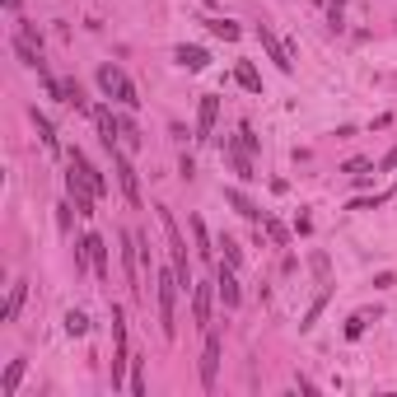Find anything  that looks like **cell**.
<instances>
[{
    "instance_id": "obj_15",
    "label": "cell",
    "mask_w": 397,
    "mask_h": 397,
    "mask_svg": "<svg viewBox=\"0 0 397 397\" xmlns=\"http://www.w3.org/2000/svg\"><path fill=\"white\" fill-rule=\"evenodd\" d=\"M33 127H38V136H42V145H47V150H61V140H56V131H52V122H47V112H38V107H33Z\"/></svg>"
},
{
    "instance_id": "obj_18",
    "label": "cell",
    "mask_w": 397,
    "mask_h": 397,
    "mask_svg": "<svg viewBox=\"0 0 397 397\" xmlns=\"http://www.w3.org/2000/svg\"><path fill=\"white\" fill-rule=\"evenodd\" d=\"M192 238H196V253H201V257H215L211 234H206V225H201V220H192Z\"/></svg>"
},
{
    "instance_id": "obj_23",
    "label": "cell",
    "mask_w": 397,
    "mask_h": 397,
    "mask_svg": "<svg viewBox=\"0 0 397 397\" xmlns=\"http://www.w3.org/2000/svg\"><path fill=\"white\" fill-rule=\"evenodd\" d=\"M225 262H229V266L243 262V253H238V243H234V238H225Z\"/></svg>"
},
{
    "instance_id": "obj_19",
    "label": "cell",
    "mask_w": 397,
    "mask_h": 397,
    "mask_svg": "<svg viewBox=\"0 0 397 397\" xmlns=\"http://www.w3.org/2000/svg\"><path fill=\"white\" fill-rule=\"evenodd\" d=\"M206 28H211L215 38H225V42H234V38H238V24H229V19H211Z\"/></svg>"
},
{
    "instance_id": "obj_4",
    "label": "cell",
    "mask_w": 397,
    "mask_h": 397,
    "mask_svg": "<svg viewBox=\"0 0 397 397\" xmlns=\"http://www.w3.org/2000/svg\"><path fill=\"white\" fill-rule=\"evenodd\" d=\"M112 337H117V360H112V388L122 383V365L131 360L127 355V313L122 309H112Z\"/></svg>"
},
{
    "instance_id": "obj_26",
    "label": "cell",
    "mask_w": 397,
    "mask_h": 397,
    "mask_svg": "<svg viewBox=\"0 0 397 397\" xmlns=\"http://www.w3.org/2000/svg\"><path fill=\"white\" fill-rule=\"evenodd\" d=\"M238 136H243V140H238V145H243V150H248V155H253V150H257V136H253V127H243V131H238Z\"/></svg>"
},
{
    "instance_id": "obj_27",
    "label": "cell",
    "mask_w": 397,
    "mask_h": 397,
    "mask_svg": "<svg viewBox=\"0 0 397 397\" xmlns=\"http://www.w3.org/2000/svg\"><path fill=\"white\" fill-rule=\"evenodd\" d=\"M393 168H397V145L388 150V155H383V173H393Z\"/></svg>"
},
{
    "instance_id": "obj_14",
    "label": "cell",
    "mask_w": 397,
    "mask_h": 397,
    "mask_svg": "<svg viewBox=\"0 0 397 397\" xmlns=\"http://www.w3.org/2000/svg\"><path fill=\"white\" fill-rule=\"evenodd\" d=\"M178 66H187V71H206V66H211V56L201 52V47H178Z\"/></svg>"
},
{
    "instance_id": "obj_1",
    "label": "cell",
    "mask_w": 397,
    "mask_h": 397,
    "mask_svg": "<svg viewBox=\"0 0 397 397\" xmlns=\"http://www.w3.org/2000/svg\"><path fill=\"white\" fill-rule=\"evenodd\" d=\"M99 84H103V94H112L117 103L140 107V94H136V84L127 79V71H122V66H99Z\"/></svg>"
},
{
    "instance_id": "obj_16",
    "label": "cell",
    "mask_w": 397,
    "mask_h": 397,
    "mask_svg": "<svg viewBox=\"0 0 397 397\" xmlns=\"http://www.w3.org/2000/svg\"><path fill=\"white\" fill-rule=\"evenodd\" d=\"M19 379H24V360H10V370H5V383H0V397H14Z\"/></svg>"
},
{
    "instance_id": "obj_28",
    "label": "cell",
    "mask_w": 397,
    "mask_h": 397,
    "mask_svg": "<svg viewBox=\"0 0 397 397\" xmlns=\"http://www.w3.org/2000/svg\"><path fill=\"white\" fill-rule=\"evenodd\" d=\"M342 5H346V0H327V10H332V19H337V24H342Z\"/></svg>"
},
{
    "instance_id": "obj_2",
    "label": "cell",
    "mask_w": 397,
    "mask_h": 397,
    "mask_svg": "<svg viewBox=\"0 0 397 397\" xmlns=\"http://www.w3.org/2000/svg\"><path fill=\"white\" fill-rule=\"evenodd\" d=\"M183 290V281H178V271H164L159 276V327H164V337H173V299Z\"/></svg>"
},
{
    "instance_id": "obj_17",
    "label": "cell",
    "mask_w": 397,
    "mask_h": 397,
    "mask_svg": "<svg viewBox=\"0 0 397 397\" xmlns=\"http://www.w3.org/2000/svg\"><path fill=\"white\" fill-rule=\"evenodd\" d=\"M225 196H229V206H234L238 215H248V220H262V211H257V206H253V201H248V196H243V192H234V187H229V192H225Z\"/></svg>"
},
{
    "instance_id": "obj_25",
    "label": "cell",
    "mask_w": 397,
    "mask_h": 397,
    "mask_svg": "<svg viewBox=\"0 0 397 397\" xmlns=\"http://www.w3.org/2000/svg\"><path fill=\"white\" fill-rule=\"evenodd\" d=\"M262 225H266V234H271V243H285V229H281L276 220H266V215H262Z\"/></svg>"
},
{
    "instance_id": "obj_13",
    "label": "cell",
    "mask_w": 397,
    "mask_h": 397,
    "mask_svg": "<svg viewBox=\"0 0 397 397\" xmlns=\"http://www.w3.org/2000/svg\"><path fill=\"white\" fill-rule=\"evenodd\" d=\"M24 294H28V285L19 281V285L10 290V299H5V309H0V322H14V318H19V309H24Z\"/></svg>"
},
{
    "instance_id": "obj_20",
    "label": "cell",
    "mask_w": 397,
    "mask_h": 397,
    "mask_svg": "<svg viewBox=\"0 0 397 397\" xmlns=\"http://www.w3.org/2000/svg\"><path fill=\"white\" fill-rule=\"evenodd\" d=\"M66 332H71V337H84V332H89V318L71 309V313H66Z\"/></svg>"
},
{
    "instance_id": "obj_3",
    "label": "cell",
    "mask_w": 397,
    "mask_h": 397,
    "mask_svg": "<svg viewBox=\"0 0 397 397\" xmlns=\"http://www.w3.org/2000/svg\"><path fill=\"white\" fill-rule=\"evenodd\" d=\"M107 155H112V168H117L122 196H127L131 206H140V183H136V168H131V159H127V150H122V145H107Z\"/></svg>"
},
{
    "instance_id": "obj_29",
    "label": "cell",
    "mask_w": 397,
    "mask_h": 397,
    "mask_svg": "<svg viewBox=\"0 0 397 397\" xmlns=\"http://www.w3.org/2000/svg\"><path fill=\"white\" fill-rule=\"evenodd\" d=\"M5 10H19V0H5Z\"/></svg>"
},
{
    "instance_id": "obj_6",
    "label": "cell",
    "mask_w": 397,
    "mask_h": 397,
    "mask_svg": "<svg viewBox=\"0 0 397 397\" xmlns=\"http://www.w3.org/2000/svg\"><path fill=\"white\" fill-rule=\"evenodd\" d=\"M215 117H220V99H215V94H201V107H196V140H211Z\"/></svg>"
},
{
    "instance_id": "obj_11",
    "label": "cell",
    "mask_w": 397,
    "mask_h": 397,
    "mask_svg": "<svg viewBox=\"0 0 397 397\" xmlns=\"http://www.w3.org/2000/svg\"><path fill=\"white\" fill-rule=\"evenodd\" d=\"M192 318H196V327L211 322V285H192Z\"/></svg>"
},
{
    "instance_id": "obj_10",
    "label": "cell",
    "mask_w": 397,
    "mask_h": 397,
    "mask_svg": "<svg viewBox=\"0 0 397 397\" xmlns=\"http://www.w3.org/2000/svg\"><path fill=\"white\" fill-rule=\"evenodd\" d=\"M215 285H220V299H225V309H238L243 290H238V281H234V266H220V271H215Z\"/></svg>"
},
{
    "instance_id": "obj_7",
    "label": "cell",
    "mask_w": 397,
    "mask_h": 397,
    "mask_svg": "<svg viewBox=\"0 0 397 397\" xmlns=\"http://www.w3.org/2000/svg\"><path fill=\"white\" fill-rule=\"evenodd\" d=\"M257 42H262V47H266V56H271V61H276V66H281V71L290 75V71H294L290 52H285V47L276 42V33H271V28H266V24H257Z\"/></svg>"
},
{
    "instance_id": "obj_22",
    "label": "cell",
    "mask_w": 397,
    "mask_h": 397,
    "mask_svg": "<svg viewBox=\"0 0 397 397\" xmlns=\"http://www.w3.org/2000/svg\"><path fill=\"white\" fill-rule=\"evenodd\" d=\"M61 99H66V103H75V107H84V94H79L75 79H66V84H61Z\"/></svg>"
},
{
    "instance_id": "obj_5",
    "label": "cell",
    "mask_w": 397,
    "mask_h": 397,
    "mask_svg": "<svg viewBox=\"0 0 397 397\" xmlns=\"http://www.w3.org/2000/svg\"><path fill=\"white\" fill-rule=\"evenodd\" d=\"M79 266L89 262L94 266V271H99V276H107V248H103V238L99 234H84V243H79V257H75Z\"/></svg>"
},
{
    "instance_id": "obj_21",
    "label": "cell",
    "mask_w": 397,
    "mask_h": 397,
    "mask_svg": "<svg viewBox=\"0 0 397 397\" xmlns=\"http://www.w3.org/2000/svg\"><path fill=\"white\" fill-rule=\"evenodd\" d=\"M365 327H370V313H355L350 322H346V337L355 342V337H365Z\"/></svg>"
},
{
    "instance_id": "obj_9",
    "label": "cell",
    "mask_w": 397,
    "mask_h": 397,
    "mask_svg": "<svg viewBox=\"0 0 397 397\" xmlns=\"http://www.w3.org/2000/svg\"><path fill=\"white\" fill-rule=\"evenodd\" d=\"M215 374H220V337H206V350H201V383L215 388Z\"/></svg>"
},
{
    "instance_id": "obj_8",
    "label": "cell",
    "mask_w": 397,
    "mask_h": 397,
    "mask_svg": "<svg viewBox=\"0 0 397 397\" xmlns=\"http://www.w3.org/2000/svg\"><path fill=\"white\" fill-rule=\"evenodd\" d=\"M71 168H75V173H84V183L94 187V196H107V178H103V173H99V168H94L84 155H79V150H71Z\"/></svg>"
},
{
    "instance_id": "obj_12",
    "label": "cell",
    "mask_w": 397,
    "mask_h": 397,
    "mask_svg": "<svg viewBox=\"0 0 397 397\" xmlns=\"http://www.w3.org/2000/svg\"><path fill=\"white\" fill-rule=\"evenodd\" d=\"M234 79H238V89H248V94H262V75H257L248 61H238V66H234Z\"/></svg>"
},
{
    "instance_id": "obj_24",
    "label": "cell",
    "mask_w": 397,
    "mask_h": 397,
    "mask_svg": "<svg viewBox=\"0 0 397 397\" xmlns=\"http://www.w3.org/2000/svg\"><path fill=\"white\" fill-rule=\"evenodd\" d=\"M131 393L145 397V374H140V360H136V370H131Z\"/></svg>"
}]
</instances>
